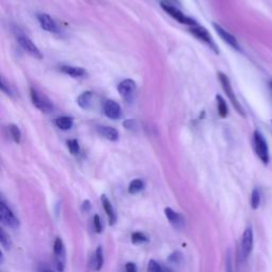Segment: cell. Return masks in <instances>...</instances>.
Segmentation results:
<instances>
[{"mask_svg": "<svg viewBox=\"0 0 272 272\" xmlns=\"http://www.w3.org/2000/svg\"><path fill=\"white\" fill-rule=\"evenodd\" d=\"M103 264H105V257H103V250L102 247H98L95 251V254L93 255L91 261V267L95 271L101 270Z\"/></svg>", "mask_w": 272, "mask_h": 272, "instance_id": "2e32d148", "label": "cell"}, {"mask_svg": "<svg viewBox=\"0 0 272 272\" xmlns=\"http://www.w3.org/2000/svg\"><path fill=\"white\" fill-rule=\"evenodd\" d=\"M92 99H93V94L91 92H85L79 96L77 102L82 109H86L91 106Z\"/></svg>", "mask_w": 272, "mask_h": 272, "instance_id": "44dd1931", "label": "cell"}, {"mask_svg": "<svg viewBox=\"0 0 272 272\" xmlns=\"http://www.w3.org/2000/svg\"><path fill=\"white\" fill-rule=\"evenodd\" d=\"M94 229L97 233H101L102 232V223L101 219L99 217V215H95L94 216Z\"/></svg>", "mask_w": 272, "mask_h": 272, "instance_id": "4dcf8cb0", "label": "cell"}, {"mask_svg": "<svg viewBox=\"0 0 272 272\" xmlns=\"http://www.w3.org/2000/svg\"><path fill=\"white\" fill-rule=\"evenodd\" d=\"M131 241L133 245H140L148 243L149 237L145 233H142V232H134V233H132Z\"/></svg>", "mask_w": 272, "mask_h": 272, "instance_id": "603a6c76", "label": "cell"}, {"mask_svg": "<svg viewBox=\"0 0 272 272\" xmlns=\"http://www.w3.org/2000/svg\"><path fill=\"white\" fill-rule=\"evenodd\" d=\"M148 271L149 272H172L170 269H168L167 267L161 265V264L153 260H151L148 264Z\"/></svg>", "mask_w": 272, "mask_h": 272, "instance_id": "cb8c5ba5", "label": "cell"}, {"mask_svg": "<svg viewBox=\"0 0 272 272\" xmlns=\"http://www.w3.org/2000/svg\"><path fill=\"white\" fill-rule=\"evenodd\" d=\"M103 112L108 118L119 119L123 115V111L121 106L114 100H107L103 106Z\"/></svg>", "mask_w": 272, "mask_h": 272, "instance_id": "8fae6325", "label": "cell"}, {"mask_svg": "<svg viewBox=\"0 0 272 272\" xmlns=\"http://www.w3.org/2000/svg\"><path fill=\"white\" fill-rule=\"evenodd\" d=\"M269 86H270V89H271V91H272V81L269 83Z\"/></svg>", "mask_w": 272, "mask_h": 272, "instance_id": "e575fe53", "label": "cell"}, {"mask_svg": "<svg viewBox=\"0 0 272 272\" xmlns=\"http://www.w3.org/2000/svg\"><path fill=\"white\" fill-rule=\"evenodd\" d=\"M101 202H102V205H103V209H105V211H106V213L108 215L110 226H114L116 223V221H117V216H116V213H115L113 205H112L111 201L108 199V197L106 195L101 196Z\"/></svg>", "mask_w": 272, "mask_h": 272, "instance_id": "9a60e30c", "label": "cell"}, {"mask_svg": "<svg viewBox=\"0 0 272 272\" xmlns=\"http://www.w3.org/2000/svg\"><path fill=\"white\" fill-rule=\"evenodd\" d=\"M218 79H219L220 84H221L222 89H223V92L226 93L227 97L230 99L231 103H232V105H233V107L235 108V110L242 116H245V112L243 110V107L241 106V103H239L238 99L236 98V95L234 93L233 87H232V84H231V81H230L229 77L227 75L223 74V73H218Z\"/></svg>", "mask_w": 272, "mask_h": 272, "instance_id": "7a4b0ae2", "label": "cell"}, {"mask_svg": "<svg viewBox=\"0 0 272 272\" xmlns=\"http://www.w3.org/2000/svg\"><path fill=\"white\" fill-rule=\"evenodd\" d=\"M43 272H52V271H49V270H44Z\"/></svg>", "mask_w": 272, "mask_h": 272, "instance_id": "d590c367", "label": "cell"}, {"mask_svg": "<svg viewBox=\"0 0 272 272\" xmlns=\"http://www.w3.org/2000/svg\"><path fill=\"white\" fill-rule=\"evenodd\" d=\"M30 95H31V101L36 109L44 112V113H50V112L53 111V105L50 102V100L46 97V96L42 95L41 93L37 92L34 89H31Z\"/></svg>", "mask_w": 272, "mask_h": 272, "instance_id": "5b68a950", "label": "cell"}, {"mask_svg": "<svg viewBox=\"0 0 272 272\" xmlns=\"http://www.w3.org/2000/svg\"><path fill=\"white\" fill-rule=\"evenodd\" d=\"M135 91H136V84L132 79H126L118 85V93L121 94L126 100L131 99L133 97Z\"/></svg>", "mask_w": 272, "mask_h": 272, "instance_id": "7c38bea8", "label": "cell"}, {"mask_svg": "<svg viewBox=\"0 0 272 272\" xmlns=\"http://www.w3.org/2000/svg\"><path fill=\"white\" fill-rule=\"evenodd\" d=\"M37 19H38L39 25H41V27L45 31L52 32V33H57V32L59 31L57 23H55L53 18H51L48 14H45V13L37 14Z\"/></svg>", "mask_w": 272, "mask_h": 272, "instance_id": "5bb4252c", "label": "cell"}, {"mask_svg": "<svg viewBox=\"0 0 272 272\" xmlns=\"http://www.w3.org/2000/svg\"><path fill=\"white\" fill-rule=\"evenodd\" d=\"M9 130H10V134L12 136L13 140L15 142H19L20 139H21V133H20L19 128L17 126H15V125H11L9 127Z\"/></svg>", "mask_w": 272, "mask_h": 272, "instance_id": "484cf974", "label": "cell"}, {"mask_svg": "<svg viewBox=\"0 0 272 272\" xmlns=\"http://www.w3.org/2000/svg\"><path fill=\"white\" fill-rule=\"evenodd\" d=\"M99 132L102 136H105V137L109 140L115 141L118 139V132L116 129H114V128L112 127H100Z\"/></svg>", "mask_w": 272, "mask_h": 272, "instance_id": "ac0fdd59", "label": "cell"}, {"mask_svg": "<svg viewBox=\"0 0 272 272\" xmlns=\"http://www.w3.org/2000/svg\"><path fill=\"white\" fill-rule=\"evenodd\" d=\"M165 215L169 221L172 227L177 230H181L185 226V219H184L183 216L175 211H173L170 207H166L165 209Z\"/></svg>", "mask_w": 272, "mask_h": 272, "instance_id": "4fadbf2b", "label": "cell"}, {"mask_svg": "<svg viewBox=\"0 0 272 272\" xmlns=\"http://www.w3.org/2000/svg\"><path fill=\"white\" fill-rule=\"evenodd\" d=\"M226 272H235L234 264H233V258H232L231 251H228L227 258H226Z\"/></svg>", "mask_w": 272, "mask_h": 272, "instance_id": "f1b7e54d", "label": "cell"}, {"mask_svg": "<svg viewBox=\"0 0 272 272\" xmlns=\"http://www.w3.org/2000/svg\"><path fill=\"white\" fill-rule=\"evenodd\" d=\"M189 32L191 34H193L195 37H197L198 39H200V41L205 43L209 45L212 49H214L216 52H218V49H217V47H216L214 41H213V38L211 36V34L209 33V32H207L206 29L202 28V27H198V26H194V27H191L189 28Z\"/></svg>", "mask_w": 272, "mask_h": 272, "instance_id": "52a82bcc", "label": "cell"}, {"mask_svg": "<svg viewBox=\"0 0 272 272\" xmlns=\"http://www.w3.org/2000/svg\"><path fill=\"white\" fill-rule=\"evenodd\" d=\"M253 146L255 153H257L263 164L268 165L270 161L268 143L266 138L264 137V135L260 131H255L253 134Z\"/></svg>", "mask_w": 272, "mask_h": 272, "instance_id": "6da1fadb", "label": "cell"}, {"mask_svg": "<svg viewBox=\"0 0 272 272\" xmlns=\"http://www.w3.org/2000/svg\"><path fill=\"white\" fill-rule=\"evenodd\" d=\"M67 147L70 151L71 154H78L80 152V145H79V141L77 139H68L67 140Z\"/></svg>", "mask_w": 272, "mask_h": 272, "instance_id": "83f0119b", "label": "cell"}, {"mask_svg": "<svg viewBox=\"0 0 272 272\" xmlns=\"http://www.w3.org/2000/svg\"><path fill=\"white\" fill-rule=\"evenodd\" d=\"M125 272H137V268L134 263H127L126 264V271Z\"/></svg>", "mask_w": 272, "mask_h": 272, "instance_id": "1f68e13d", "label": "cell"}, {"mask_svg": "<svg viewBox=\"0 0 272 272\" xmlns=\"http://www.w3.org/2000/svg\"><path fill=\"white\" fill-rule=\"evenodd\" d=\"M55 125H57V127L59 128V129L64 130V131H67V130L71 129V127H73V125H74V121H73V118H71V117L63 116V117H60V118L57 119V121H55Z\"/></svg>", "mask_w": 272, "mask_h": 272, "instance_id": "d6986e66", "label": "cell"}, {"mask_svg": "<svg viewBox=\"0 0 272 272\" xmlns=\"http://www.w3.org/2000/svg\"><path fill=\"white\" fill-rule=\"evenodd\" d=\"M0 243H1L2 247L6 250H9L12 246L10 237L5 234V232L2 229L0 230Z\"/></svg>", "mask_w": 272, "mask_h": 272, "instance_id": "4316f807", "label": "cell"}, {"mask_svg": "<svg viewBox=\"0 0 272 272\" xmlns=\"http://www.w3.org/2000/svg\"><path fill=\"white\" fill-rule=\"evenodd\" d=\"M168 261L173 264H180L181 262H183V255L180 252H173L169 255Z\"/></svg>", "mask_w": 272, "mask_h": 272, "instance_id": "f546056e", "label": "cell"}, {"mask_svg": "<svg viewBox=\"0 0 272 272\" xmlns=\"http://www.w3.org/2000/svg\"><path fill=\"white\" fill-rule=\"evenodd\" d=\"M62 73L66 74L73 78H83L86 76V70L81 67H76V66H69V65H63L60 68Z\"/></svg>", "mask_w": 272, "mask_h": 272, "instance_id": "e0dca14e", "label": "cell"}, {"mask_svg": "<svg viewBox=\"0 0 272 272\" xmlns=\"http://www.w3.org/2000/svg\"><path fill=\"white\" fill-rule=\"evenodd\" d=\"M143 187H145V183H143V181L140 179H135L131 181L129 188H128V191H129V194L131 195H136L138 194L139 191H141Z\"/></svg>", "mask_w": 272, "mask_h": 272, "instance_id": "ffe728a7", "label": "cell"}, {"mask_svg": "<svg viewBox=\"0 0 272 272\" xmlns=\"http://www.w3.org/2000/svg\"><path fill=\"white\" fill-rule=\"evenodd\" d=\"M0 219H1V222L3 225L13 230L19 228L18 218L16 217L12 210L2 201V200L0 201Z\"/></svg>", "mask_w": 272, "mask_h": 272, "instance_id": "277c9868", "label": "cell"}, {"mask_svg": "<svg viewBox=\"0 0 272 272\" xmlns=\"http://www.w3.org/2000/svg\"><path fill=\"white\" fill-rule=\"evenodd\" d=\"M213 27L215 31L217 32V34L222 38L223 42H226L230 47L234 48L235 50H241V46H239L237 39L235 38L234 35H232L230 32H228L225 28H222L221 26L217 25V23H213Z\"/></svg>", "mask_w": 272, "mask_h": 272, "instance_id": "30bf717a", "label": "cell"}, {"mask_svg": "<svg viewBox=\"0 0 272 272\" xmlns=\"http://www.w3.org/2000/svg\"><path fill=\"white\" fill-rule=\"evenodd\" d=\"M53 253L55 257V263H57V268L59 271L64 270V261H65V246L60 237L55 238L53 244Z\"/></svg>", "mask_w": 272, "mask_h": 272, "instance_id": "ba28073f", "label": "cell"}, {"mask_svg": "<svg viewBox=\"0 0 272 272\" xmlns=\"http://www.w3.org/2000/svg\"><path fill=\"white\" fill-rule=\"evenodd\" d=\"M217 108H218V113L220 115V117L226 118L228 116L229 113V109L227 106L226 100L223 99L220 95H217Z\"/></svg>", "mask_w": 272, "mask_h": 272, "instance_id": "7402d4cb", "label": "cell"}, {"mask_svg": "<svg viewBox=\"0 0 272 272\" xmlns=\"http://www.w3.org/2000/svg\"><path fill=\"white\" fill-rule=\"evenodd\" d=\"M17 42L21 46L23 50H26L28 53H30L33 57L37 59H42L43 54L39 51L38 48L35 46V44L31 41V39L25 35H18L17 36Z\"/></svg>", "mask_w": 272, "mask_h": 272, "instance_id": "9c48e42d", "label": "cell"}, {"mask_svg": "<svg viewBox=\"0 0 272 272\" xmlns=\"http://www.w3.org/2000/svg\"><path fill=\"white\" fill-rule=\"evenodd\" d=\"M163 9L169 14L172 18H174L178 22L184 23V25H188V26H197V23L194 19H191L188 16L184 15L177 7H174L171 4H167V3H162L161 4Z\"/></svg>", "mask_w": 272, "mask_h": 272, "instance_id": "8992f818", "label": "cell"}, {"mask_svg": "<svg viewBox=\"0 0 272 272\" xmlns=\"http://www.w3.org/2000/svg\"><path fill=\"white\" fill-rule=\"evenodd\" d=\"M91 207H92L91 202L89 201V200H85V201H83V203L81 205V210L84 213H89L91 211Z\"/></svg>", "mask_w": 272, "mask_h": 272, "instance_id": "d6a6232c", "label": "cell"}, {"mask_svg": "<svg viewBox=\"0 0 272 272\" xmlns=\"http://www.w3.org/2000/svg\"><path fill=\"white\" fill-rule=\"evenodd\" d=\"M262 194L259 188H254L251 194V206L253 210H258L261 205Z\"/></svg>", "mask_w": 272, "mask_h": 272, "instance_id": "d4e9b609", "label": "cell"}, {"mask_svg": "<svg viewBox=\"0 0 272 272\" xmlns=\"http://www.w3.org/2000/svg\"><path fill=\"white\" fill-rule=\"evenodd\" d=\"M124 126H125L126 129L133 130V128L136 126V124H135L134 121H126V122L124 123Z\"/></svg>", "mask_w": 272, "mask_h": 272, "instance_id": "836d02e7", "label": "cell"}, {"mask_svg": "<svg viewBox=\"0 0 272 272\" xmlns=\"http://www.w3.org/2000/svg\"><path fill=\"white\" fill-rule=\"evenodd\" d=\"M253 230L252 228H247L244 232L241 241V247H239V258L244 262L248 260L253 249Z\"/></svg>", "mask_w": 272, "mask_h": 272, "instance_id": "3957f363", "label": "cell"}]
</instances>
